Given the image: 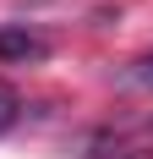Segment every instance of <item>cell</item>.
<instances>
[{
	"label": "cell",
	"instance_id": "obj_1",
	"mask_svg": "<svg viewBox=\"0 0 153 159\" xmlns=\"http://www.w3.org/2000/svg\"><path fill=\"white\" fill-rule=\"evenodd\" d=\"M49 55V39L33 28H0V61L6 66H28V61H44Z\"/></svg>",
	"mask_w": 153,
	"mask_h": 159
},
{
	"label": "cell",
	"instance_id": "obj_2",
	"mask_svg": "<svg viewBox=\"0 0 153 159\" xmlns=\"http://www.w3.org/2000/svg\"><path fill=\"white\" fill-rule=\"evenodd\" d=\"M16 115H22V99H16V88H11V82H0V137L16 126Z\"/></svg>",
	"mask_w": 153,
	"mask_h": 159
},
{
	"label": "cell",
	"instance_id": "obj_3",
	"mask_svg": "<svg viewBox=\"0 0 153 159\" xmlns=\"http://www.w3.org/2000/svg\"><path fill=\"white\" fill-rule=\"evenodd\" d=\"M126 82L153 93V55H142V61H131V66H126Z\"/></svg>",
	"mask_w": 153,
	"mask_h": 159
},
{
	"label": "cell",
	"instance_id": "obj_4",
	"mask_svg": "<svg viewBox=\"0 0 153 159\" xmlns=\"http://www.w3.org/2000/svg\"><path fill=\"white\" fill-rule=\"evenodd\" d=\"M93 159H153L148 148H109V154H93Z\"/></svg>",
	"mask_w": 153,
	"mask_h": 159
}]
</instances>
